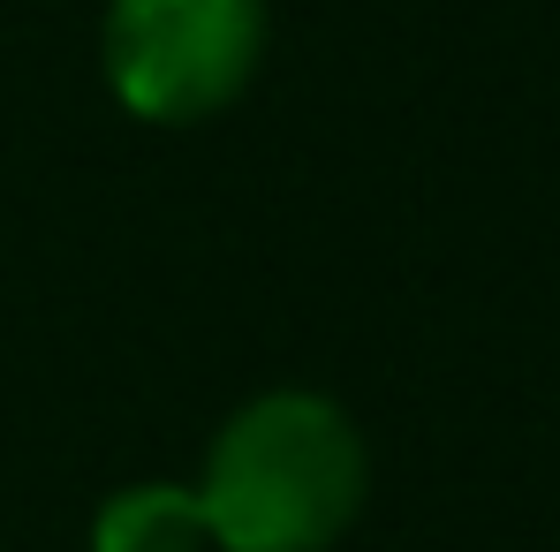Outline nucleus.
Returning <instances> with one entry per match:
<instances>
[{
  "instance_id": "nucleus-1",
  "label": "nucleus",
  "mask_w": 560,
  "mask_h": 552,
  "mask_svg": "<svg viewBox=\"0 0 560 552\" xmlns=\"http://www.w3.org/2000/svg\"><path fill=\"white\" fill-rule=\"evenodd\" d=\"M372 492V455L334 394L273 386L243 401L205 447L197 507L212 552H326Z\"/></svg>"
},
{
  "instance_id": "nucleus-2",
  "label": "nucleus",
  "mask_w": 560,
  "mask_h": 552,
  "mask_svg": "<svg viewBox=\"0 0 560 552\" xmlns=\"http://www.w3.org/2000/svg\"><path fill=\"white\" fill-rule=\"evenodd\" d=\"M266 61V0H106L98 69L121 114L189 129L228 114Z\"/></svg>"
},
{
  "instance_id": "nucleus-3",
  "label": "nucleus",
  "mask_w": 560,
  "mask_h": 552,
  "mask_svg": "<svg viewBox=\"0 0 560 552\" xmlns=\"http://www.w3.org/2000/svg\"><path fill=\"white\" fill-rule=\"evenodd\" d=\"M92 552H212L197 484L144 477V484L106 492L92 515Z\"/></svg>"
}]
</instances>
